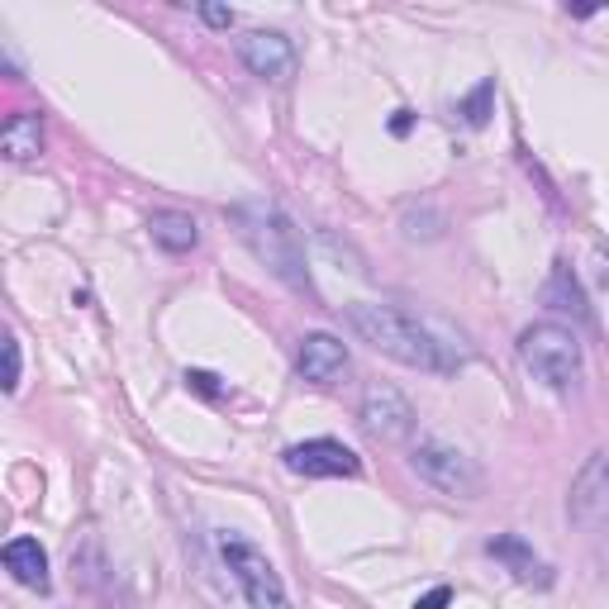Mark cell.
Returning <instances> with one entry per match:
<instances>
[{
    "instance_id": "cell-20",
    "label": "cell",
    "mask_w": 609,
    "mask_h": 609,
    "mask_svg": "<svg viewBox=\"0 0 609 609\" xmlns=\"http://www.w3.org/2000/svg\"><path fill=\"white\" fill-rule=\"evenodd\" d=\"M409 124H415V119H409V110H401V115L391 119V129H395V134H409Z\"/></svg>"
},
{
    "instance_id": "cell-9",
    "label": "cell",
    "mask_w": 609,
    "mask_h": 609,
    "mask_svg": "<svg viewBox=\"0 0 609 609\" xmlns=\"http://www.w3.org/2000/svg\"><path fill=\"white\" fill-rule=\"evenodd\" d=\"M239 58L253 77L263 81H286L295 72V48L286 34H271V29H253L239 39Z\"/></svg>"
},
{
    "instance_id": "cell-12",
    "label": "cell",
    "mask_w": 609,
    "mask_h": 609,
    "mask_svg": "<svg viewBox=\"0 0 609 609\" xmlns=\"http://www.w3.org/2000/svg\"><path fill=\"white\" fill-rule=\"evenodd\" d=\"M0 153L10 163H34L43 153V124L39 115H10L5 129H0Z\"/></svg>"
},
{
    "instance_id": "cell-3",
    "label": "cell",
    "mask_w": 609,
    "mask_h": 609,
    "mask_svg": "<svg viewBox=\"0 0 609 609\" xmlns=\"http://www.w3.org/2000/svg\"><path fill=\"white\" fill-rule=\"evenodd\" d=\"M519 363L553 391H571L581 381V371H586L581 339L562 325H533L519 333Z\"/></svg>"
},
{
    "instance_id": "cell-8",
    "label": "cell",
    "mask_w": 609,
    "mask_h": 609,
    "mask_svg": "<svg viewBox=\"0 0 609 609\" xmlns=\"http://www.w3.org/2000/svg\"><path fill=\"white\" fill-rule=\"evenodd\" d=\"M286 467H291L295 477H357V471H363V457L339 439H309V443L286 447Z\"/></svg>"
},
{
    "instance_id": "cell-11",
    "label": "cell",
    "mask_w": 609,
    "mask_h": 609,
    "mask_svg": "<svg viewBox=\"0 0 609 609\" xmlns=\"http://www.w3.org/2000/svg\"><path fill=\"white\" fill-rule=\"evenodd\" d=\"M5 567L20 586L48 591V553L39 548V538H10L5 543Z\"/></svg>"
},
{
    "instance_id": "cell-17",
    "label": "cell",
    "mask_w": 609,
    "mask_h": 609,
    "mask_svg": "<svg viewBox=\"0 0 609 609\" xmlns=\"http://www.w3.org/2000/svg\"><path fill=\"white\" fill-rule=\"evenodd\" d=\"M186 386H191V391H201V395H210V401H215V395H219V377H210V371H186Z\"/></svg>"
},
{
    "instance_id": "cell-1",
    "label": "cell",
    "mask_w": 609,
    "mask_h": 609,
    "mask_svg": "<svg viewBox=\"0 0 609 609\" xmlns=\"http://www.w3.org/2000/svg\"><path fill=\"white\" fill-rule=\"evenodd\" d=\"M347 325L363 343H371L381 357H391V363L401 367H415V371H457L462 357L447 353V343H439L433 333L419 325V319H409L405 309L395 305H347Z\"/></svg>"
},
{
    "instance_id": "cell-14",
    "label": "cell",
    "mask_w": 609,
    "mask_h": 609,
    "mask_svg": "<svg viewBox=\"0 0 609 609\" xmlns=\"http://www.w3.org/2000/svg\"><path fill=\"white\" fill-rule=\"evenodd\" d=\"M491 557H500V562H509V571H515L519 581H533V571H538V557H533V548L519 533H500V538L486 543Z\"/></svg>"
},
{
    "instance_id": "cell-19",
    "label": "cell",
    "mask_w": 609,
    "mask_h": 609,
    "mask_svg": "<svg viewBox=\"0 0 609 609\" xmlns=\"http://www.w3.org/2000/svg\"><path fill=\"white\" fill-rule=\"evenodd\" d=\"M201 15H205V24H215V29H229L233 24V10H224V5H201Z\"/></svg>"
},
{
    "instance_id": "cell-2",
    "label": "cell",
    "mask_w": 609,
    "mask_h": 609,
    "mask_svg": "<svg viewBox=\"0 0 609 609\" xmlns=\"http://www.w3.org/2000/svg\"><path fill=\"white\" fill-rule=\"evenodd\" d=\"M224 219L233 224V233L253 248V257L263 263L271 277H281L291 291H305L315 295V281H309V267H305V248H301V233L295 224L281 215L271 201H239L224 210Z\"/></svg>"
},
{
    "instance_id": "cell-13",
    "label": "cell",
    "mask_w": 609,
    "mask_h": 609,
    "mask_svg": "<svg viewBox=\"0 0 609 609\" xmlns=\"http://www.w3.org/2000/svg\"><path fill=\"white\" fill-rule=\"evenodd\" d=\"M148 229H153V239L167 248V253H191L195 243H201V229H195L191 215H181V210H157L153 219H148Z\"/></svg>"
},
{
    "instance_id": "cell-4",
    "label": "cell",
    "mask_w": 609,
    "mask_h": 609,
    "mask_svg": "<svg viewBox=\"0 0 609 609\" xmlns=\"http://www.w3.org/2000/svg\"><path fill=\"white\" fill-rule=\"evenodd\" d=\"M409 467H415V477L439 495H453V500H477L481 495V467L471 462L467 453H457L453 443H439V439L415 443Z\"/></svg>"
},
{
    "instance_id": "cell-6",
    "label": "cell",
    "mask_w": 609,
    "mask_h": 609,
    "mask_svg": "<svg viewBox=\"0 0 609 609\" xmlns=\"http://www.w3.org/2000/svg\"><path fill=\"white\" fill-rule=\"evenodd\" d=\"M567 519L571 529H600L609 524V447L591 453L567 491Z\"/></svg>"
},
{
    "instance_id": "cell-10",
    "label": "cell",
    "mask_w": 609,
    "mask_h": 609,
    "mask_svg": "<svg viewBox=\"0 0 609 609\" xmlns=\"http://www.w3.org/2000/svg\"><path fill=\"white\" fill-rule=\"evenodd\" d=\"M295 363H301V377L315 381V386H339L347 377V367H353L347 363V347L333 333H305Z\"/></svg>"
},
{
    "instance_id": "cell-7",
    "label": "cell",
    "mask_w": 609,
    "mask_h": 609,
    "mask_svg": "<svg viewBox=\"0 0 609 609\" xmlns=\"http://www.w3.org/2000/svg\"><path fill=\"white\" fill-rule=\"evenodd\" d=\"M357 419H363V429L377 443H405L409 433H415V424H419L415 405H409L391 381H371V386L363 391V415Z\"/></svg>"
},
{
    "instance_id": "cell-5",
    "label": "cell",
    "mask_w": 609,
    "mask_h": 609,
    "mask_svg": "<svg viewBox=\"0 0 609 609\" xmlns=\"http://www.w3.org/2000/svg\"><path fill=\"white\" fill-rule=\"evenodd\" d=\"M219 553H224V567H229L233 581H239L248 609H286V586H281L277 567H271L267 557L253 548V543L219 538Z\"/></svg>"
},
{
    "instance_id": "cell-15",
    "label": "cell",
    "mask_w": 609,
    "mask_h": 609,
    "mask_svg": "<svg viewBox=\"0 0 609 609\" xmlns=\"http://www.w3.org/2000/svg\"><path fill=\"white\" fill-rule=\"evenodd\" d=\"M491 101H495V81H481L462 101V119L471 124V129H486L491 124Z\"/></svg>"
},
{
    "instance_id": "cell-18",
    "label": "cell",
    "mask_w": 609,
    "mask_h": 609,
    "mask_svg": "<svg viewBox=\"0 0 609 609\" xmlns=\"http://www.w3.org/2000/svg\"><path fill=\"white\" fill-rule=\"evenodd\" d=\"M447 600H453V591L439 586V591H429V595H419L415 609H447Z\"/></svg>"
},
{
    "instance_id": "cell-16",
    "label": "cell",
    "mask_w": 609,
    "mask_h": 609,
    "mask_svg": "<svg viewBox=\"0 0 609 609\" xmlns=\"http://www.w3.org/2000/svg\"><path fill=\"white\" fill-rule=\"evenodd\" d=\"M20 386V343L5 339V391Z\"/></svg>"
},
{
    "instance_id": "cell-21",
    "label": "cell",
    "mask_w": 609,
    "mask_h": 609,
    "mask_svg": "<svg viewBox=\"0 0 609 609\" xmlns=\"http://www.w3.org/2000/svg\"><path fill=\"white\" fill-rule=\"evenodd\" d=\"M605 567H609V553H605Z\"/></svg>"
}]
</instances>
